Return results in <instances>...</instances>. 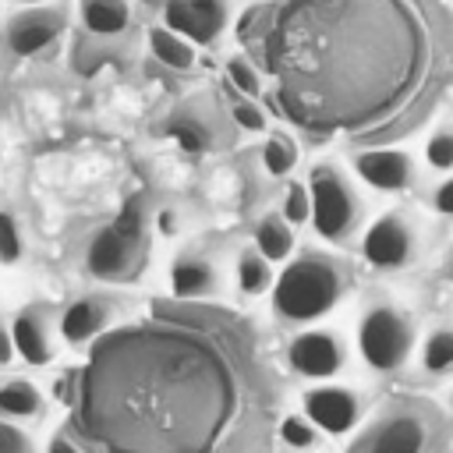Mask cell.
Here are the masks:
<instances>
[{
  "instance_id": "52a82bcc",
  "label": "cell",
  "mask_w": 453,
  "mask_h": 453,
  "mask_svg": "<svg viewBox=\"0 0 453 453\" xmlns=\"http://www.w3.org/2000/svg\"><path fill=\"white\" fill-rule=\"evenodd\" d=\"M343 357H347L343 340H340L333 329H304V333H297V336L290 340V347H287L290 368H294L297 375L319 379V382L333 379V375L343 368Z\"/></svg>"
},
{
  "instance_id": "4316f807",
  "label": "cell",
  "mask_w": 453,
  "mask_h": 453,
  "mask_svg": "<svg viewBox=\"0 0 453 453\" xmlns=\"http://www.w3.org/2000/svg\"><path fill=\"white\" fill-rule=\"evenodd\" d=\"M25 244H21V226L11 212H0V262L4 265H14L21 258Z\"/></svg>"
},
{
  "instance_id": "1f68e13d",
  "label": "cell",
  "mask_w": 453,
  "mask_h": 453,
  "mask_svg": "<svg viewBox=\"0 0 453 453\" xmlns=\"http://www.w3.org/2000/svg\"><path fill=\"white\" fill-rule=\"evenodd\" d=\"M11 354H14V347H11V333L0 326V365H7V361H11Z\"/></svg>"
},
{
  "instance_id": "e0dca14e",
  "label": "cell",
  "mask_w": 453,
  "mask_h": 453,
  "mask_svg": "<svg viewBox=\"0 0 453 453\" xmlns=\"http://www.w3.org/2000/svg\"><path fill=\"white\" fill-rule=\"evenodd\" d=\"M255 251L273 265V262H287L294 251V230L283 223V216H265L255 226Z\"/></svg>"
},
{
  "instance_id": "e575fe53",
  "label": "cell",
  "mask_w": 453,
  "mask_h": 453,
  "mask_svg": "<svg viewBox=\"0 0 453 453\" xmlns=\"http://www.w3.org/2000/svg\"><path fill=\"white\" fill-rule=\"evenodd\" d=\"M21 4H42V0H21Z\"/></svg>"
},
{
  "instance_id": "ffe728a7",
  "label": "cell",
  "mask_w": 453,
  "mask_h": 453,
  "mask_svg": "<svg viewBox=\"0 0 453 453\" xmlns=\"http://www.w3.org/2000/svg\"><path fill=\"white\" fill-rule=\"evenodd\" d=\"M234 273H237V287L248 297H258V294H265L273 287V265L255 248H248V251L237 255V269Z\"/></svg>"
},
{
  "instance_id": "9c48e42d",
  "label": "cell",
  "mask_w": 453,
  "mask_h": 453,
  "mask_svg": "<svg viewBox=\"0 0 453 453\" xmlns=\"http://www.w3.org/2000/svg\"><path fill=\"white\" fill-rule=\"evenodd\" d=\"M60 32H64V14L57 7H28L7 21L4 46L14 57H32V53L46 50Z\"/></svg>"
},
{
  "instance_id": "8fae6325",
  "label": "cell",
  "mask_w": 453,
  "mask_h": 453,
  "mask_svg": "<svg viewBox=\"0 0 453 453\" xmlns=\"http://www.w3.org/2000/svg\"><path fill=\"white\" fill-rule=\"evenodd\" d=\"M357 396L343 386H311L304 393V418L329 432V435H343L357 425Z\"/></svg>"
},
{
  "instance_id": "8d00e7d4",
  "label": "cell",
  "mask_w": 453,
  "mask_h": 453,
  "mask_svg": "<svg viewBox=\"0 0 453 453\" xmlns=\"http://www.w3.org/2000/svg\"><path fill=\"white\" fill-rule=\"evenodd\" d=\"M350 453H354V449H350Z\"/></svg>"
},
{
  "instance_id": "5bb4252c",
  "label": "cell",
  "mask_w": 453,
  "mask_h": 453,
  "mask_svg": "<svg viewBox=\"0 0 453 453\" xmlns=\"http://www.w3.org/2000/svg\"><path fill=\"white\" fill-rule=\"evenodd\" d=\"M106 315H110V311H106L103 301L81 297V301H74V304L64 308V315H60V336H64L67 343H88L96 333H103Z\"/></svg>"
},
{
  "instance_id": "836d02e7",
  "label": "cell",
  "mask_w": 453,
  "mask_h": 453,
  "mask_svg": "<svg viewBox=\"0 0 453 453\" xmlns=\"http://www.w3.org/2000/svg\"><path fill=\"white\" fill-rule=\"evenodd\" d=\"M159 230L163 234H173L177 226H173V212H159Z\"/></svg>"
},
{
  "instance_id": "277c9868",
  "label": "cell",
  "mask_w": 453,
  "mask_h": 453,
  "mask_svg": "<svg viewBox=\"0 0 453 453\" xmlns=\"http://www.w3.org/2000/svg\"><path fill=\"white\" fill-rule=\"evenodd\" d=\"M142 209L138 202L124 205L117 212V219L110 226H103L92 244H88V273L99 280H120L127 273H134L138 258H142Z\"/></svg>"
},
{
  "instance_id": "cb8c5ba5",
  "label": "cell",
  "mask_w": 453,
  "mask_h": 453,
  "mask_svg": "<svg viewBox=\"0 0 453 453\" xmlns=\"http://www.w3.org/2000/svg\"><path fill=\"white\" fill-rule=\"evenodd\" d=\"M226 78H230V85L237 88V96H241V99H255V96L262 92L258 71H255L244 57H230V60H226Z\"/></svg>"
},
{
  "instance_id": "2e32d148",
  "label": "cell",
  "mask_w": 453,
  "mask_h": 453,
  "mask_svg": "<svg viewBox=\"0 0 453 453\" xmlns=\"http://www.w3.org/2000/svg\"><path fill=\"white\" fill-rule=\"evenodd\" d=\"M81 21L92 35H120L131 21L124 0H81Z\"/></svg>"
},
{
  "instance_id": "3957f363",
  "label": "cell",
  "mask_w": 453,
  "mask_h": 453,
  "mask_svg": "<svg viewBox=\"0 0 453 453\" xmlns=\"http://www.w3.org/2000/svg\"><path fill=\"white\" fill-rule=\"evenodd\" d=\"M308 198H311V226L322 241L340 244L361 223V198L333 163H319L311 170Z\"/></svg>"
},
{
  "instance_id": "603a6c76",
  "label": "cell",
  "mask_w": 453,
  "mask_h": 453,
  "mask_svg": "<svg viewBox=\"0 0 453 453\" xmlns=\"http://www.w3.org/2000/svg\"><path fill=\"white\" fill-rule=\"evenodd\" d=\"M280 439H283V446H287L290 453H304V449H311V446L319 442V432H315V425H311L308 418L287 414V418L280 421Z\"/></svg>"
},
{
  "instance_id": "83f0119b",
  "label": "cell",
  "mask_w": 453,
  "mask_h": 453,
  "mask_svg": "<svg viewBox=\"0 0 453 453\" xmlns=\"http://www.w3.org/2000/svg\"><path fill=\"white\" fill-rule=\"evenodd\" d=\"M170 134H173V142H177L184 152H205V145H209L205 127L195 124V120H177V124L170 127Z\"/></svg>"
},
{
  "instance_id": "6da1fadb",
  "label": "cell",
  "mask_w": 453,
  "mask_h": 453,
  "mask_svg": "<svg viewBox=\"0 0 453 453\" xmlns=\"http://www.w3.org/2000/svg\"><path fill=\"white\" fill-rule=\"evenodd\" d=\"M74 411L106 453H212L237 414V375L209 336L120 329L81 368Z\"/></svg>"
},
{
  "instance_id": "d590c367",
  "label": "cell",
  "mask_w": 453,
  "mask_h": 453,
  "mask_svg": "<svg viewBox=\"0 0 453 453\" xmlns=\"http://www.w3.org/2000/svg\"><path fill=\"white\" fill-rule=\"evenodd\" d=\"M449 276H453V265H449Z\"/></svg>"
},
{
  "instance_id": "7402d4cb",
  "label": "cell",
  "mask_w": 453,
  "mask_h": 453,
  "mask_svg": "<svg viewBox=\"0 0 453 453\" xmlns=\"http://www.w3.org/2000/svg\"><path fill=\"white\" fill-rule=\"evenodd\" d=\"M294 163H297V145L283 131H273L262 145V166L269 170V177H287Z\"/></svg>"
},
{
  "instance_id": "f546056e",
  "label": "cell",
  "mask_w": 453,
  "mask_h": 453,
  "mask_svg": "<svg viewBox=\"0 0 453 453\" xmlns=\"http://www.w3.org/2000/svg\"><path fill=\"white\" fill-rule=\"evenodd\" d=\"M230 113H234V120H237L244 131H265V113H262L251 99H237Z\"/></svg>"
},
{
  "instance_id": "7c38bea8",
  "label": "cell",
  "mask_w": 453,
  "mask_h": 453,
  "mask_svg": "<svg viewBox=\"0 0 453 453\" xmlns=\"http://www.w3.org/2000/svg\"><path fill=\"white\" fill-rule=\"evenodd\" d=\"M354 170L379 191H407L414 184V156L403 149H365L354 156Z\"/></svg>"
},
{
  "instance_id": "4fadbf2b",
  "label": "cell",
  "mask_w": 453,
  "mask_h": 453,
  "mask_svg": "<svg viewBox=\"0 0 453 453\" xmlns=\"http://www.w3.org/2000/svg\"><path fill=\"white\" fill-rule=\"evenodd\" d=\"M11 347L28 361V365H46L53 357V343H50V329H46V319L28 308L14 319L11 326Z\"/></svg>"
},
{
  "instance_id": "4dcf8cb0",
  "label": "cell",
  "mask_w": 453,
  "mask_h": 453,
  "mask_svg": "<svg viewBox=\"0 0 453 453\" xmlns=\"http://www.w3.org/2000/svg\"><path fill=\"white\" fill-rule=\"evenodd\" d=\"M432 205H435V212L453 216V177H449V180H442V184L432 191Z\"/></svg>"
},
{
  "instance_id": "ac0fdd59",
  "label": "cell",
  "mask_w": 453,
  "mask_h": 453,
  "mask_svg": "<svg viewBox=\"0 0 453 453\" xmlns=\"http://www.w3.org/2000/svg\"><path fill=\"white\" fill-rule=\"evenodd\" d=\"M149 50H152V57H156L163 67H170V71H188V67H195V46H191L188 39L173 35L170 28H149Z\"/></svg>"
},
{
  "instance_id": "44dd1931",
  "label": "cell",
  "mask_w": 453,
  "mask_h": 453,
  "mask_svg": "<svg viewBox=\"0 0 453 453\" xmlns=\"http://www.w3.org/2000/svg\"><path fill=\"white\" fill-rule=\"evenodd\" d=\"M421 365L428 375L453 372V329H432L421 347Z\"/></svg>"
},
{
  "instance_id": "484cf974",
  "label": "cell",
  "mask_w": 453,
  "mask_h": 453,
  "mask_svg": "<svg viewBox=\"0 0 453 453\" xmlns=\"http://www.w3.org/2000/svg\"><path fill=\"white\" fill-rule=\"evenodd\" d=\"M425 159L432 170H453V127H439L425 142Z\"/></svg>"
},
{
  "instance_id": "5b68a950",
  "label": "cell",
  "mask_w": 453,
  "mask_h": 453,
  "mask_svg": "<svg viewBox=\"0 0 453 453\" xmlns=\"http://www.w3.org/2000/svg\"><path fill=\"white\" fill-rule=\"evenodd\" d=\"M414 347V326L403 311L389 304H375L365 311L357 326V350L368 368L375 372H396Z\"/></svg>"
},
{
  "instance_id": "ba28073f",
  "label": "cell",
  "mask_w": 453,
  "mask_h": 453,
  "mask_svg": "<svg viewBox=\"0 0 453 453\" xmlns=\"http://www.w3.org/2000/svg\"><path fill=\"white\" fill-rule=\"evenodd\" d=\"M163 28L188 39L191 46H209L219 39L226 25V4L223 0H166L163 7Z\"/></svg>"
},
{
  "instance_id": "8992f818",
  "label": "cell",
  "mask_w": 453,
  "mask_h": 453,
  "mask_svg": "<svg viewBox=\"0 0 453 453\" xmlns=\"http://www.w3.org/2000/svg\"><path fill=\"white\" fill-rule=\"evenodd\" d=\"M414 251H418V237L400 212L379 216L361 237V255L375 269H403L407 262H414Z\"/></svg>"
},
{
  "instance_id": "d4e9b609",
  "label": "cell",
  "mask_w": 453,
  "mask_h": 453,
  "mask_svg": "<svg viewBox=\"0 0 453 453\" xmlns=\"http://www.w3.org/2000/svg\"><path fill=\"white\" fill-rule=\"evenodd\" d=\"M311 219V198L304 184H287V198H283V223L287 226H301Z\"/></svg>"
},
{
  "instance_id": "30bf717a",
  "label": "cell",
  "mask_w": 453,
  "mask_h": 453,
  "mask_svg": "<svg viewBox=\"0 0 453 453\" xmlns=\"http://www.w3.org/2000/svg\"><path fill=\"white\" fill-rule=\"evenodd\" d=\"M425 442H428L425 421L414 411H396L382 418L354 453H425Z\"/></svg>"
},
{
  "instance_id": "f1b7e54d",
  "label": "cell",
  "mask_w": 453,
  "mask_h": 453,
  "mask_svg": "<svg viewBox=\"0 0 453 453\" xmlns=\"http://www.w3.org/2000/svg\"><path fill=\"white\" fill-rule=\"evenodd\" d=\"M0 453H35V446L18 425L0 421Z\"/></svg>"
},
{
  "instance_id": "d6986e66",
  "label": "cell",
  "mask_w": 453,
  "mask_h": 453,
  "mask_svg": "<svg viewBox=\"0 0 453 453\" xmlns=\"http://www.w3.org/2000/svg\"><path fill=\"white\" fill-rule=\"evenodd\" d=\"M39 407H42V396H39V389H35L32 382L11 379V382L0 386V414H4V418H14V421L35 418Z\"/></svg>"
},
{
  "instance_id": "7a4b0ae2",
  "label": "cell",
  "mask_w": 453,
  "mask_h": 453,
  "mask_svg": "<svg viewBox=\"0 0 453 453\" xmlns=\"http://www.w3.org/2000/svg\"><path fill=\"white\" fill-rule=\"evenodd\" d=\"M343 294V273L322 255H301L273 280V304L287 322L322 319Z\"/></svg>"
},
{
  "instance_id": "d6a6232c",
  "label": "cell",
  "mask_w": 453,
  "mask_h": 453,
  "mask_svg": "<svg viewBox=\"0 0 453 453\" xmlns=\"http://www.w3.org/2000/svg\"><path fill=\"white\" fill-rule=\"evenodd\" d=\"M50 453H78V446L71 439H53L50 442Z\"/></svg>"
},
{
  "instance_id": "9a60e30c",
  "label": "cell",
  "mask_w": 453,
  "mask_h": 453,
  "mask_svg": "<svg viewBox=\"0 0 453 453\" xmlns=\"http://www.w3.org/2000/svg\"><path fill=\"white\" fill-rule=\"evenodd\" d=\"M216 269L198 258V255H180L173 265H170V283H173V294L177 297H205L216 290Z\"/></svg>"
}]
</instances>
